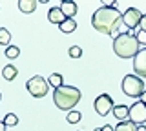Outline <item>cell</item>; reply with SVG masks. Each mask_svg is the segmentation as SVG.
<instances>
[{
	"label": "cell",
	"instance_id": "cell-1",
	"mask_svg": "<svg viewBox=\"0 0 146 131\" xmlns=\"http://www.w3.org/2000/svg\"><path fill=\"white\" fill-rule=\"evenodd\" d=\"M122 22V15L117 7H99L97 11L91 16V26L99 31V33L104 35H113L117 37L119 35V26Z\"/></svg>",
	"mask_w": 146,
	"mask_h": 131
},
{
	"label": "cell",
	"instance_id": "cell-2",
	"mask_svg": "<svg viewBox=\"0 0 146 131\" xmlns=\"http://www.w3.org/2000/svg\"><path fill=\"white\" fill-rule=\"evenodd\" d=\"M113 51L119 58H133L141 51V44L133 33H119L113 38Z\"/></svg>",
	"mask_w": 146,
	"mask_h": 131
},
{
	"label": "cell",
	"instance_id": "cell-3",
	"mask_svg": "<svg viewBox=\"0 0 146 131\" xmlns=\"http://www.w3.org/2000/svg\"><path fill=\"white\" fill-rule=\"evenodd\" d=\"M80 100V89L75 86H60V88L53 89V104L58 109L70 111L79 104Z\"/></svg>",
	"mask_w": 146,
	"mask_h": 131
},
{
	"label": "cell",
	"instance_id": "cell-4",
	"mask_svg": "<svg viewBox=\"0 0 146 131\" xmlns=\"http://www.w3.org/2000/svg\"><path fill=\"white\" fill-rule=\"evenodd\" d=\"M122 91H124V95H128L131 98L143 97V93L146 91L143 78H139L137 75H126L122 78Z\"/></svg>",
	"mask_w": 146,
	"mask_h": 131
},
{
	"label": "cell",
	"instance_id": "cell-5",
	"mask_svg": "<svg viewBox=\"0 0 146 131\" xmlns=\"http://www.w3.org/2000/svg\"><path fill=\"white\" fill-rule=\"evenodd\" d=\"M26 89L29 91L31 97L42 98V97H46V95H48V91H49V82L44 78V76L35 75V76H31V78L26 82Z\"/></svg>",
	"mask_w": 146,
	"mask_h": 131
},
{
	"label": "cell",
	"instance_id": "cell-6",
	"mask_svg": "<svg viewBox=\"0 0 146 131\" xmlns=\"http://www.w3.org/2000/svg\"><path fill=\"white\" fill-rule=\"evenodd\" d=\"M128 120L135 126H144L146 124V104L137 100L135 104H131L130 107V115H128Z\"/></svg>",
	"mask_w": 146,
	"mask_h": 131
},
{
	"label": "cell",
	"instance_id": "cell-7",
	"mask_svg": "<svg viewBox=\"0 0 146 131\" xmlns=\"http://www.w3.org/2000/svg\"><path fill=\"white\" fill-rule=\"evenodd\" d=\"M95 111H97V115H100V117H106L110 111H113V100H111V97L110 95H106V93H102V95H99L97 98H95Z\"/></svg>",
	"mask_w": 146,
	"mask_h": 131
},
{
	"label": "cell",
	"instance_id": "cell-8",
	"mask_svg": "<svg viewBox=\"0 0 146 131\" xmlns=\"http://www.w3.org/2000/svg\"><path fill=\"white\" fill-rule=\"evenodd\" d=\"M141 18H143V13L137 9V7H128V9L122 13V24H124L128 29H135L137 26L141 24Z\"/></svg>",
	"mask_w": 146,
	"mask_h": 131
},
{
	"label": "cell",
	"instance_id": "cell-9",
	"mask_svg": "<svg viewBox=\"0 0 146 131\" xmlns=\"http://www.w3.org/2000/svg\"><path fill=\"white\" fill-rule=\"evenodd\" d=\"M133 71L139 78H146V47L133 57Z\"/></svg>",
	"mask_w": 146,
	"mask_h": 131
},
{
	"label": "cell",
	"instance_id": "cell-10",
	"mask_svg": "<svg viewBox=\"0 0 146 131\" xmlns=\"http://www.w3.org/2000/svg\"><path fill=\"white\" fill-rule=\"evenodd\" d=\"M60 11L64 13V16L66 18H73V16L77 15V11H79V6H77L75 2H71V0H64V2H60Z\"/></svg>",
	"mask_w": 146,
	"mask_h": 131
},
{
	"label": "cell",
	"instance_id": "cell-11",
	"mask_svg": "<svg viewBox=\"0 0 146 131\" xmlns=\"http://www.w3.org/2000/svg\"><path fill=\"white\" fill-rule=\"evenodd\" d=\"M48 20L51 22V24H58L60 26L64 20H66V16H64V13L60 11V7H51L48 13Z\"/></svg>",
	"mask_w": 146,
	"mask_h": 131
},
{
	"label": "cell",
	"instance_id": "cell-12",
	"mask_svg": "<svg viewBox=\"0 0 146 131\" xmlns=\"http://www.w3.org/2000/svg\"><path fill=\"white\" fill-rule=\"evenodd\" d=\"M128 115H130V106H124V104H119V106L113 107V117L119 118L121 122L128 120Z\"/></svg>",
	"mask_w": 146,
	"mask_h": 131
},
{
	"label": "cell",
	"instance_id": "cell-13",
	"mask_svg": "<svg viewBox=\"0 0 146 131\" xmlns=\"http://www.w3.org/2000/svg\"><path fill=\"white\" fill-rule=\"evenodd\" d=\"M36 6H38L36 0H20L18 2V9L22 13H33L36 9Z\"/></svg>",
	"mask_w": 146,
	"mask_h": 131
},
{
	"label": "cell",
	"instance_id": "cell-14",
	"mask_svg": "<svg viewBox=\"0 0 146 131\" xmlns=\"http://www.w3.org/2000/svg\"><path fill=\"white\" fill-rule=\"evenodd\" d=\"M17 75H18V69L13 64H7V66H4V69H2V76L6 80H15L17 78Z\"/></svg>",
	"mask_w": 146,
	"mask_h": 131
},
{
	"label": "cell",
	"instance_id": "cell-15",
	"mask_svg": "<svg viewBox=\"0 0 146 131\" xmlns=\"http://www.w3.org/2000/svg\"><path fill=\"white\" fill-rule=\"evenodd\" d=\"M58 28H60L62 33H66V35H68V33H73V31L77 29V22L73 20V18H66L60 26H58Z\"/></svg>",
	"mask_w": 146,
	"mask_h": 131
},
{
	"label": "cell",
	"instance_id": "cell-16",
	"mask_svg": "<svg viewBox=\"0 0 146 131\" xmlns=\"http://www.w3.org/2000/svg\"><path fill=\"white\" fill-rule=\"evenodd\" d=\"M48 82H49V86H51L53 89H57V88H60V86H64L62 84L64 78H62L60 73H51V75H49V78H48Z\"/></svg>",
	"mask_w": 146,
	"mask_h": 131
},
{
	"label": "cell",
	"instance_id": "cell-17",
	"mask_svg": "<svg viewBox=\"0 0 146 131\" xmlns=\"http://www.w3.org/2000/svg\"><path fill=\"white\" fill-rule=\"evenodd\" d=\"M115 131H137V126L131 124L130 120H124V122H119Z\"/></svg>",
	"mask_w": 146,
	"mask_h": 131
},
{
	"label": "cell",
	"instance_id": "cell-18",
	"mask_svg": "<svg viewBox=\"0 0 146 131\" xmlns=\"http://www.w3.org/2000/svg\"><path fill=\"white\" fill-rule=\"evenodd\" d=\"M9 42H11V33H9L6 28H0V46L9 47Z\"/></svg>",
	"mask_w": 146,
	"mask_h": 131
},
{
	"label": "cell",
	"instance_id": "cell-19",
	"mask_svg": "<svg viewBox=\"0 0 146 131\" xmlns=\"http://www.w3.org/2000/svg\"><path fill=\"white\" fill-rule=\"evenodd\" d=\"M4 124L6 126H17L18 124V117L15 113H7V115L4 117Z\"/></svg>",
	"mask_w": 146,
	"mask_h": 131
},
{
	"label": "cell",
	"instance_id": "cell-20",
	"mask_svg": "<svg viewBox=\"0 0 146 131\" xmlns=\"http://www.w3.org/2000/svg\"><path fill=\"white\" fill-rule=\"evenodd\" d=\"M18 55H20V49H18L17 46H9V47H6V57H7V58H11V60H13V58H17Z\"/></svg>",
	"mask_w": 146,
	"mask_h": 131
},
{
	"label": "cell",
	"instance_id": "cell-21",
	"mask_svg": "<svg viewBox=\"0 0 146 131\" xmlns=\"http://www.w3.org/2000/svg\"><path fill=\"white\" fill-rule=\"evenodd\" d=\"M66 120L70 122V124H77V122H80V113L79 111H70L66 117Z\"/></svg>",
	"mask_w": 146,
	"mask_h": 131
},
{
	"label": "cell",
	"instance_id": "cell-22",
	"mask_svg": "<svg viewBox=\"0 0 146 131\" xmlns=\"http://www.w3.org/2000/svg\"><path fill=\"white\" fill-rule=\"evenodd\" d=\"M68 55H70L71 58H79V57L82 55V49H80L79 46H71L70 51H68Z\"/></svg>",
	"mask_w": 146,
	"mask_h": 131
},
{
	"label": "cell",
	"instance_id": "cell-23",
	"mask_svg": "<svg viewBox=\"0 0 146 131\" xmlns=\"http://www.w3.org/2000/svg\"><path fill=\"white\" fill-rule=\"evenodd\" d=\"M135 37H137V40H139L141 46H143V44H146V33H144V31H137Z\"/></svg>",
	"mask_w": 146,
	"mask_h": 131
},
{
	"label": "cell",
	"instance_id": "cell-24",
	"mask_svg": "<svg viewBox=\"0 0 146 131\" xmlns=\"http://www.w3.org/2000/svg\"><path fill=\"white\" fill-rule=\"evenodd\" d=\"M139 28H141V31H144V33H146V15H143V18H141V24H139Z\"/></svg>",
	"mask_w": 146,
	"mask_h": 131
},
{
	"label": "cell",
	"instance_id": "cell-25",
	"mask_svg": "<svg viewBox=\"0 0 146 131\" xmlns=\"http://www.w3.org/2000/svg\"><path fill=\"white\" fill-rule=\"evenodd\" d=\"M102 131H115V128H113V126H104Z\"/></svg>",
	"mask_w": 146,
	"mask_h": 131
},
{
	"label": "cell",
	"instance_id": "cell-26",
	"mask_svg": "<svg viewBox=\"0 0 146 131\" xmlns=\"http://www.w3.org/2000/svg\"><path fill=\"white\" fill-rule=\"evenodd\" d=\"M6 128H7V126L4 124V120H0V131H6Z\"/></svg>",
	"mask_w": 146,
	"mask_h": 131
},
{
	"label": "cell",
	"instance_id": "cell-27",
	"mask_svg": "<svg viewBox=\"0 0 146 131\" xmlns=\"http://www.w3.org/2000/svg\"><path fill=\"white\" fill-rule=\"evenodd\" d=\"M137 131H146V124L144 126H137Z\"/></svg>",
	"mask_w": 146,
	"mask_h": 131
},
{
	"label": "cell",
	"instance_id": "cell-28",
	"mask_svg": "<svg viewBox=\"0 0 146 131\" xmlns=\"http://www.w3.org/2000/svg\"><path fill=\"white\" fill-rule=\"evenodd\" d=\"M141 102H144V104H146V91L143 93V97H141Z\"/></svg>",
	"mask_w": 146,
	"mask_h": 131
},
{
	"label": "cell",
	"instance_id": "cell-29",
	"mask_svg": "<svg viewBox=\"0 0 146 131\" xmlns=\"http://www.w3.org/2000/svg\"><path fill=\"white\" fill-rule=\"evenodd\" d=\"M93 131H102V129H100V128H95V129H93Z\"/></svg>",
	"mask_w": 146,
	"mask_h": 131
},
{
	"label": "cell",
	"instance_id": "cell-30",
	"mask_svg": "<svg viewBox=\"0 0 146 131\" xmlns=\"http://www.w3.org/2000/svg\"><path fill=\"white\" fill-rule=\"evenodd\" d=\"M0 100H2V93H0Z\"/></svg>",
	"mask_w": 146,
	"mask_h": 131
}]
</instances>
